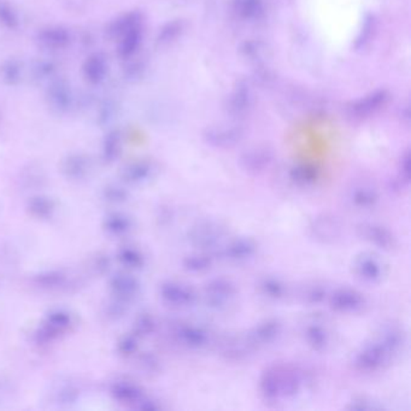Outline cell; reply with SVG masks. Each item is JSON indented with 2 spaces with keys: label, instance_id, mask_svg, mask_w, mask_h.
<instances>
[{
  "label": "cell",
  "instance_id": "1",
  "mask_svg": "<svg viewBox=\"0 0 411 411\" xmlns=\"http://www.w3.org/2000/svg\"><path fill=\"white\" fill-rule=\"evenodd\" d=\"M368 0H299L306 24L321 44L342 50L356 39Z\"/></svg>",
  "mask_w": 411,
  "mask_h": 411
},
{
  "label": "cell",
  "instance_id": "2",
  "mask_svg": "<svg viewBox=\"0 0 411 411\" xmlns=\"http://www.w3.org/2000/svg\"><path fill=\"white\" fill-rule=\"evenodd\" d=\"M394 359V356L386 350L385 346L374 338L354 354V367L362 374H374L389 367Z\"/></svg>",
  "mask_w": 411,
  "mask_h": 411
},
{
  "label": "cell",
  "instance_id": "3",
  "mask_svg": "<svg viewBox=\"0 0 411 411\" xmlns=\"http://www.w3.org/2000/svg\"><path fill=\"white\" fill-rule=\"evenodd\" d=\"M226 236L227 229L224 224L217 221H201L188 231L187 240L196 250L212 252L219 249Z\"/></svg>",
  "mask_w": 411,
  "mask_h": 411
},
{
  "label": "cell",
  "instance_id": "4",
  "mask_svg": "<svg viewBox=\"0 0 411 411\" xmlns=\"http://www.w3.org/2000/svg\"><path fill=\"white\" fill-rule=\"evenodd\" d=\"M238 296V287L231 279L215 277L208 281L203 289V298L206 305L222 310L231 305Z\"/></svg>",
  "mask_w": 411,
  "mask_h": 411
},
{
  "label": "cell",
  "instance_id": "5",
  "mask_svg": "<svg viewBox=\"0 0 411 411\" xmlns=\"http://www.w3.org/2000/svg\"><path fill=\"white\" fill-rule=\"evenodd\" d=\"M309 236L322 245H334L342 236V224L336 215L324 212L316 215L308 226Z\"/></svg>",
  "mask_w": 411,
  "mask_h": 411
},
{
  "label": "cell",
  "instance_id": "6",
  "mask_svg": "<svg viewBox=\"0 0 411 411\" xmlns=\"http://www.w3.org/2000/svg\"><path fill=\"white\" fill-rule=\"evenodd\" d=\"M329 306L333 311L344 315H354L363 310L367 305V298L359 289L339 287L329 292Z\"/></svg>",
  "mask_w": 411,
  "mask_h": 411
},
{
  "label": "cell",
  "instance_id": "7",
  "mask_svg": "<svg viewBox=\"0 0 411 411\" xmlns=\"http://www.w3.org/2000/svg\"><path fill=\"white\" fill-rule=\"evenodd\" d=\"M282 364H273L266 368L259 377V389L264 402L271 404L284 401Z\"/></svg>",
  "mask_w": 411,
  "mask_h": 411
},
{
  "label": "cell",
  "instance_id": "8",
  "mask_svg": "<svg viewBox=\"0 0 411 411\" xmlns=\"http://www.w3.org/2000/svg\"><path fill=\"white\" fill-rule=\"evenodd\" d=\"M173 336L178 344L188 350H201L211 342L210 331L197 324H179L174 329Z\"/></svg>",
  "mask_w": 411,
  "mask_h": 411
},
{
  "label": "cell",
  "instance_id": "9",
  "mask_svg": "<svg viewBox=\"0 0 411 411\" xmlns=\"http://www.w3.org/2000/svg\"><path fill=\"white\" fill-rule=\"evenodd\" d=\"M163 302L174 308H191L198 302L197 291L191 284L166 281L161 287Z\"/></svg>",
  "mask_w": 411,
  "mask_h": 411
},
{
  "label": "cell",
  "instance_id": "10",
  "mask_svg": "<svg viewBox=\"0 0 411 411\" xmlns=\"http://www.w3.org/2000/svg\"><path fill=\"white\" fill-rule=\"evenodd\" d=\"M259 243L250 236H239L228 241L221 250V256L227 262L243 264L249 262L259 254Z\"/></svg>",
  "mask_w": 411,
  "mask_h": 411
},
{
  "label": "cell",
  "instance_id": "11",
  "mask_svg": "<svg viewBox=\"0 0 411 411\" xmlns=\"http://www.w3.org/2000/svg\"><path fill=\"white\" fill-rule=\"evenodd\" d=\"M284 331V326L280 319L275 317L263 319L251 329L246 338L254 350L266 347L279 340Z\"/></svg>",
  "mask_w": 411,
  "mask_h": 411
},
{
  "label": "cell",
  "instance_id": "12",
  "mask_svg": "<svg viewBox=\"0 0 411 411\" xmlns=\"http://www.w3.org/2000/svg\"><path fill=\"white\" fill-rule=\"evenodd\" d=\"M357 232L363 240L386 252L392 251L397 245V239L392 231L382 224L364 222L357 226Z\"/></svg>",
  "mask_w": 411,
  "mask_h": 411
},
{
  "label": "cell",
  "instance_id": "13",
  "mask_svg": "<svg viewBox=\"0 0 411 411\" xmlns=\"http://www.w3.org/2000/svg\"><path fill=\"white\" fill-rule=\"evenodd\" d=\"M354 275L367 284H377L385 274L382 262L373 254H361L352 264Z\"/></svg>",
  "mask_w": 411,
  "mask_h": 411
},
{
  "label": "cell",
  "instance_id": "14",
  "mask_svg": "<svg viewBox=\"0 0 411 411\" xmlns=\"http://www.w3.org/2000/svg\"><path fill=\"white\" fill-rule=\"evenodd\" d=\"M376 339L385 346L386 350L394 356V359L403 354L407 346L408 338L405 331L398 324H385L377 332Z\"/></svg>",
  "mask_w": 411,
  "mask_h": 411
},
{
  "label": "cell",
  "instance_id": "15",
  "mask_svg": "<svg viewBox=\"0 0 411 411\" xmlns=\"http://www.w3.org/2000/svg\"><path fill=\"white\" fill-rule=\"evenodd\" d=\"M303 338L306 345L315 352H324L331 345V333L327 326L317 319L310 321L304 326Z\"/></svg>",
  "mask_w": 411,
  "mask_h": 411
},
{
  "label": "cell",
  "instance_id": "16",
  "mask_svg": "<svg viewBox=\"0 0 411 411\" xmlns=\"http://www.w3.org/2000/svg\"><path fill=\"white\" fill-rule=\"evenodd\" d=\"M289 178L297 187H311L319 182L321 169L316 163L298 162L289 168Z\"/></svg>",
  "mask_w": 411,
  "mask_h": 411
},
{
  "label": "cell",
  "instance_id": "17",
  "mask_svg": "<svg viewBox=\"0 0 411 411\" xmlns=\"http://www.w3.org/2000/svg\"><path fill=\"white\" fill-rule=\"evenodd\" d=\"M257 289L263 298L271 302H281L289 294L287 284L277 276H263L257 282Z\"/></svg>",
  "mask_w": 411,
  "mask_h": 411
},
{
  "label": "cell",
  "instance_id": "18",
  "mask_svg": "<svg viewBox=\"0 0 411 411\" xmlns=\"http://www.w3.org/2000/svg\"><path fill=\"white\" fill-rule=\"evenodd\" d=\"M349 199L359 210H372L380 201L379 192L369 185H359L351 189Z\"/></svg>",
  "mask_w": 411,
  "mask_h": 411
},
{
  "label": "cell",
  "instance_id": "19",
  "mask_svg": "<svg viewBox=\"0 0 411 411\" xmlns=\"http://www.w3.org/2000/svg\"><path fill=\"white\" fill-rule=\"evenodd\" d=\"M215 259L212 252L199 251L189 254L182 259V267L191 274H204L210 271L214 266Z\"/></svg>",
  "mask_w": 411,
  "mask_h": 411
},
{
  "label": "cell",
  "instance_id": "20",
  "mask_svg": "<svg viewBox=\"0 0 411 411\" xmlns=\"http://www.w3.org/2000/svg\"><path fill=\"white\" fill-rule=\"evenodd\" d=\"M252 351L254 349L250 344L246 336L229 338L222 344V354L229 361H241L246 359Z\"/></svg>",
  "mask_w": 411,
  "mask_h": 411
},
{
  "label": "cell",
  "instance_id": "21",
  "mask_svg": "<svg viewBox=\"0 0 411 411\" xmlns=\"http://www.w3.org/2000/svg\"><path fill=\"white\" fill-rule=\"evenodd\" d=\"M39 41L48 50H62L71 43V36L61 27H52L40 33Z\"/></svg>",
  "mask_w": 411,
  "mask_h": 411
},
{
  "label": "cell",
  "instance_id": "22",
  "mask_svg": "<svg viewBox=\"0 0 411 411\" xmlns=\"http://www.w3.org/2000/svg\"><path fill=\"white\" fill-rule=\"evenodd\" d=\"M329 291L322 282H310L302 289V302L309 306L322 305L329 301Z\"/></svg>",
  "mask_w": 411,
  "mask_h": 411
},
{
  "label": "cell",
  "instance_id": "23",
  "mask_svg": "<svg viewBox=\"0 0 411 411\" xmlns=\"http://www.w3.org/2000/svg\"><path fill=\"white\" fill-rule=\"evenodd\" d=\"M106 74V62L101 55H93L91 57L87 58V61L85 62L83 76L88 82L93 83V85L99 83Z\"/></svg>",
  "mask_w": 411,
  "mask_h": 411
},
{
  "label": "cell",
  "instance_id": "24",
  "mask_svg": "<svg viewBox=\"0 0 411 411\" xmlns=\"http://www.w3.org/2000/svg\"><path fill=\"white\" fill-rule=\"evenodd\" d=\"M50 98L52 101L53 106H57L58 109L66 108L71 103V94H69L68 87L62 83H57L56 86H53Z\"/></svg>",
  "mask_w": 411,
  "mask_h": 411
},
{
  "label": "cell",
  "instance_id": "25",
  "mask_svg": "<svg viewBox=\"0 0 411 411\" xmlns=\"http://www.w3.org/2000/svg\"><path fill=\"white\" fill-rule=\"evenodd\" d=\"M21 76V68L16 62H8L0 69V78L5 83L13 85L20 81Z\"/></svg>",
  "mask_w": 411,
  "mask_h": 411
},
{
  "label": "cell",
  "instance_id": "26",
  "mask_svg": "<svg viewBox=\"0 0 411 411\" xmlns=\"http://www.w3.org/2000/svg\"><path fill=\"white\" fill-rule=\"evenodd\" d=\"M347 409L350 410H359V411H373V410H381L382 407L377 402H374L372 399L367 398V397H356L352 399Z\"/></svg>",
  "mask_w": 411,
  "mask_h": 411
},
{
  "label": "cell",
  "instance_id": "27",
  "mask_svg": "<svg viewBox=\"0 0 411 411\" xmlns=\"http://www.w3.org/2000/svg\"><path fill=\"white\" fill-rule=\"evenodd\" d=\"M0 22L9 28L17 26V17L8 5L0 4Z\"/></svg>",
  "mask_w": 411,
  "mask_h": 411
},
{
  "label": "cell",
  "instance_id": "28",
  "mask_svg": "<svg viewBox=\"0 0 411 411\" xmlns=\"http://www.w3.org/2000/svg\"><path fill=\"white\" fill-rule=\"evenodd\" d=\"M138 329H139V332L143 333V334H151L153 329H154V321L150 316H144V317L139 319Z\"/></svg>",
  "mask_w": 411,
  "mask_h": 411
}]
</instances>
